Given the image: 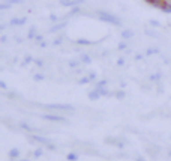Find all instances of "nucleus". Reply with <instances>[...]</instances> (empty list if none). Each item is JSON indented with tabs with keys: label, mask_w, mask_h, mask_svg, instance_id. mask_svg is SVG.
I'll list each match as a JSON object with an SVG mask.
<instances>
[{
	"label": "nucleus",
	"mask_w": 171,
	"mask_h": 161,
	"mask_svg": "<svg viewBox=\"0 0 171 161\" xmlns=\"http://www.w3.org/2000/svg\"><path fill=\"white\" fill-rule=\"evenodd\" d=\"M144 2L149 3L153 8H156L159 11L171 12V0H144Z\"/></svg>",
	"instance_id": "1"
}]
</instances>
